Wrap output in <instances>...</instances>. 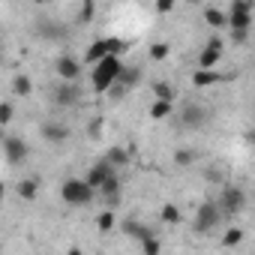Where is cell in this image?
I'll use <instances>...</instances> for the list:
<instances>
[{
	"mask_svg": "<svg viewBox=\"0 0 255 255\" xmlns=\"http://www.w3.org/2000/svg\"><path fill=\"white\" fill-rule=\"evenodd\" d=\"M120 72H123L120 54H105L99 63H93V90L96 93H108Z\"/></svg>",
	"mask_w": 255,
	"mask_h": 255,
	"instance_id": "obj_1",
	"label": "cell"
},
{
	"mask_svg": "<svg viewBox=\"0 0 255 255\" xmlns=\"http://www.w3.org/2000/svg\"><path fill=\"white\" fill-rule=\"evenodd\" d=\"M96 192H99V189H93L87 180H75V177L63 180V186H60L63 201H66V204H72V207H84V204H90Z\"/></svg>",
	"mask_w": 255,
	"mask_h": 255,
	"instance_id": "obj_2",
	"label": "cell"
},
{
	"mask_svg": "<svg viewBox=\"0 0 255 255\" xmlns=\"http://www.w3.org/2000/svg\"><path fill=\"white\" fill-rule=\"evenodd\" d=\"M222 216H225V213L219 210V204L204 201V204L198 207V213H195V234H210V231L219 225Z\"/></svg>",
	"mask_w": 255,
	"mask_h": 255,
	"instance_id": "obj_3",
	"label": "cell"
},
{
	"mask_svg": "<svg viewBox=\"0 0 255 255\" xmlns=\"http://www.w3.org/2000/svg\"><path fill=\"white\" fill-rule=\"evenodd\" d=\"M33 30H36L42 39H48V42H63V39L69 36V27H66V24H57V21H51V18H36Z\"/></svg>",
	"mask_w": 255,
	"mask_h": 255,
	"instance_id": "obj_4",
	"label": "cell"
},
{
	"mask_svg": "<svg viewBox=\"0 0 255 255\" xmlns=\"http://www.w3.org/2000/svg\"><path fill=\"white\" fill-rule=\"evenodd\" d=\"M3 153H6V162H9V165H21V162L27 159L30 147L24 144V138H18V135H6V138H3Z\"/></svg>",
	"mask_w": 255,
	"mask_h": 255,
	"instance_id": "obj_5",
	"label": "cell"
},
{
	"mask_svg": "<svg viewBox=\"0 0 255 255\" xmlns=\"http://www.w3.org/2000/svg\"><path fill=\"white\" fill-rule=\"evenodd\" d=\"M243 204H246L243 189H237V186H225V192H222V198H219L222 213H225V216H234V213H240V210H243Z\"/></svg>",
	"mask_w": 255,
	"mask_h": 255,
	"instance_id": "obj_6",
	"label": "cell"
},
{
	"mask_svg": "<svg viewBox=\"0 0 255 255\" xmlns=\"http://www.w3.org/2000/svg\"><path fill=\"white\" fill-rule=\"evenodd\" d=\"M249 9H252V0H231L228 24H231V27H249V21H252Z\"/></svg>",
	"mask_w": 255,
	"mask_h": 255,
	"instance_id": "obj_7",
	"label": "cell"
},
{
	"mask_svg": "<svg viewBox=\"0 0 255 255\" xmlns=\"http://www.w3.org/2000/svg\"><path fill=\"white\" fill-rule=\"evenodd\" d=\"M54 102L63 105V108H72L81 102V87L75 81H63L60 87H54Z\"/></svg>",
	"mask_w": 255,
	"mask_h": 255,
	"instance_id": "obj_8",
	"label": "cell"
},
{
	"mask_svg": "<svg viewBox=\"0 0 255 255\" xmlns=\"http://www.w3.org/2000/svg\"><path fill=\"white\" fill-rule=\"evenodd\" d=\"M219 57H222V39H219V36H213V39L207 42V48L201 51L198 66H201V69H213V66L219 63Z\"/></svg>",
	"mask_w": 255,
	"mask_h": 255,
	"instance_id": "obj_9",
	"label": "cell"
},
{
	"mask_svg": "<svg viewBox=\"0 0 255 255\" xmlns=\"http://www.w3.org/2000/svg\"><path fill=\"white\" fill-rule=\"evenodd\" d=\"M111 174H114V165H111L108 159H99V162H96V165L87 171V177H84V180H87L93 189H99V186H102V183H105Z\"/></svg>",
	"mask_w": 255,
	"mask_h": 255,
	"instance_id": "obj_10",
	"label": "cell"
},
{
	"mask_svg": "<svg viewBox=\"0 0 255 255\" xmlns=\"http://www.w3.org/2000/svg\"><path fill=\"white\" fill-rule=\"evenodd\" d=\"M180 123L186 126V129H201V126L207 123V111L201 105H186L183 114H180Z\"/></svg>",
	"mask_w": 255,
	"mask_h": 255,
	"instance_id": "obj_11",
	"label": "cell"
},
{
	"mask_svg": "<svg viewBox=\"0 0 255 255\" xmlns=\"http://www.w3.org/2000/svg\"><path fill=\"white\" fill-rule=\"evenodd\" d=\"M69 135H72L69 126H63V123H45V126H42V138L51 141V144H63Z\"/></svg>",
	"mask_w": 255,
	"mask_h": 255,
	"instance_id": "obj_12",
	"label": "cell"
},
{
	"mask_svg": "<svg viewBox=\"0 0 255 255\" xmlns=\"http://www.w3.org/2000/svg\"><path fill=\"white\" fill-rule=\"evenodd\" d=\"M99 195H102L111 207H117V204H120V177H117V174H111V177L99 186Z\"/></svg>",
	"mask_w": 255,
	"mask_h": 255,
	"instance_id": "obj_13",
	"label": "cell"
},
{
	"mask_svg": "<svg viewBox=\"0 0 255 255\" xmlns=\"http://www.w3.org/2000/svg\"><path fill=\"white\" fill-rule=\"evenodd\" d=\"M57 72H60L63 81H78V75H81V63H78L75 57H60V60H57Z\"/></svg>",
	"mask_w": 255,
	"mask_h": 255,
	"instance_id": "obj_14",
	"label": "cell"
},
{
	"mask_svg": "<svg viewBox=\"0 0 255 255\" xmlns=\"http://www.w3.org/2000/svg\"><path fill=\"white\" fill-rule=\"evenodd\" d=\"M228 75H222V72H216V69H201L198 66V72L192 75V84L195 87H210V84H219V81H225Z\"/></svg>",
	"mask_w": 255,
	"mask_h": 255,
	"instance_id": "obj_15",
	"label": "cell"
},
{
	"mask_svg": "<svg viewBox=\"0 0 255 255\" xmlns=\"http://www.w3.org/2000/svg\"><path fill=\"white\" fill-rule=\"evenodd\" d=\"M105 54H111V51H108V36H105V39H93L90 48L84 51V63H99Z\"/></svg>",
	"mask_w": 255,
	"mask_h": 255,
	"instance_id": "obj_16",
	"label": "cell"
},
{
	"mask_svg": "<svg viewBox=\"0 0 255 255\" xmlns=\"http://www.w3.org/2000/svg\"><path fill=\"white\" fill-rule=\"evenodd\" d=\"M123 231L129 234V237H135V240H147V237H153V228L138 225V222H132V219H126V222H123Z\"/></svg>",
	"mask_w": 255,
	"mask_h": 255,
	"instance_id": "obj_17",
	"label": "cell"
},
{
	"mask_svg": "<svg viewBox=\"0 0 255 255\" xmlns=\"http://www.w3.org/2000/svg\"><path fill=\"white\" fill-rule=\"evenodd\" d=\"M36 189H39V180H36V177H27V180H21V183L15 186V192H18L24 201H33V198H36Z\"/></svg>",
	"mask_w": 255,
	"mask_h": 255,
	"instance_id": "obj_18",
	"label": "cell"
},
{
	"mask_svg": "<svg viewBox=\"0 0 255 255\" xmlns=\"http://www.w3.org/2000/svg\"><path fill=\"white\" fill-rule=\"evenodd\" d=\"M204 21H207L210 27H216V30H219V27H225V24H228V15H225L222 9L210 6V9H204Z\"/></svg>",
	"mask_w": 255,
	"mask_h": 255,
	"instance_id": "obj_19",
	"label": "cell"
},
{
	"mask_svg": "<svg viewBox=\"0 0 255 255\" xmlns=\"http://www.w3.org/2000/svg\"><path fill=\"white\" fill-rule=\"evenodd\" d=\"M171 111H174L171 99H156V102L150 105V117H153V120H162V117H168Z\"/></svg>",
	"mask_w": 255,
	"mask_h": 255,
	"instance_id": "obj_20",
	"label": "cell"
},
{
	"mask_svg": "<svg viewBox=\"0 0 255 255\" xmlns=\"http://www.w3.org/2000/svg\"><path fill=\"white\" fill-rule=\"evenodd\" d=\"M30 90H33V81H30L27 75H15V78H12V93H15V96H27Z\"/></svg>",
	"mask_w": 255,
	"mask_h": 255,
	"instance_id": "obj_21",
	"label": "cell"
},
{
	"mask_svg": "<svg viewBox=\"0 0 255 255\" xmlns=\"http://www.w3.org/2000/svg\"><path fill=\"white\" fill-rule=\"evenodd\" d=\"M153 93H156V99H171V102H174V96H177V90H174L168 81H153Z\"/></svg>",
	"mask_w": 255,
	"mask_h": 255,
	"instance_id": "obj_22",
	"label": "cell"
},
{
	"mask_svg": "<svg viewBox=\"0 0 255 255\" xmlns=\"http://www.w3.org/2000/svg\"><path fill=\"white\" fill-rule=\"evenodd\" d=\"M105 159H108L111 165H126V162H129V153H126L123 147H111V150L105 153Z\"/></svg>",
	"mask_w": 255,
	"mask_h": 255,
	"instance_id": "obj_23",
	"label": "cell"
},
{
	"mask_svg": "<svg viewBox=\"0 0 255 255\" xmlns=\"http://www.w3.org/2000/svg\"><path fill=\"white\" fill-rule=\"evenodd\" d=\"M195 156H198L195 150H189V147H180V150L174 153V162H177L180 168H186V165H192V162H195Z\"/></svg>",
	"mask_w": 255,
	"mask_h": 255,
	"instance_id": "obj_24",
	"label": "cell"
},
{
	"mask_svg": "<svg viewBox=\"0 0 255 255\" xmlns=\"http://www.w3.org/2000/svg\"><path fill=\"white\" fill-rule=\"evenodd\" d=\"M159 216H162V222H168V225H177V222H180V210H177V204H165Z\"/></svg>",
	"mask_w": 255,
	"mask_h": 255,
	"instance_id": "obj_25",
	"label": "cell"
},
{
	"mask_svg": "<svg viewBox=\"0 0 255 255\" xmlns=\"http://www.w3.org/2000/svg\"><path fill=\"white\" fill-rule=\"evenodd\" d=\"M93 6H96V0H84V3H81L78 24H90V21H93Z\"/></svg>",
	"mask_w": 255,
	"mask_h": 255,
	"instance_id": "obj_26",
	"label": "cell"
},
{
	"mask_svg": "<svg viewBox=\"0 0 255 255\" xmlns=\"http://www.w3.org/2000/svg\"><path fill=\"white\" fill-rule=\"evenodd\" d=\"M96 228H99V231H111V228H114V213H111V210L99 213V216H96Z\"/></svg>",
	"mask_w": 255,
	"mask_h": 255,
	"instance_id": "obj_27",
	"label": "cell"
},
{
	"mask_svg": "<svg viewBox=\"0 0 255 255\" xmlns=\"http://www.w3.org/2000/svg\"><path fill=\"white\" fill-rule=\"evenodd\" d=\"M240 240H243V231L240 228H228L225 237H222V246H237Z\"/></svg>",
	"mask_w": 255,
	"mask_h": 255,
	"instance_id": "obj_28",
	"label": "cell"
},
{
	"mask_svg": "<svg viewBox=\"0 0 255 255\" xmlns=\"http://www.w3.org/2000/svg\"><path fill=\"white\" fill-rule=\"evenodd\" d=\"M168 51H171L168 42H156V45H150V57H153V60H165Z\"/></svg>",
	"mask_w": 255,
	"mask_h": 255,
	"instance_id": "obj_29",
	"label": "cell"
},
{
	"mask_svg": "<svg viewBox=\"0 0 255 255\" xmlns=\"http://www.w3.org/2000/svg\"><path fill=\"white\" fill-rule=\"evenodd\" d=\"M126 48H129V45H126V42H120L117 36H108V51H111V54H123Z\"/></svg>",
	"mask_w": 255,
	"mask_h": 255,
	"instance_id": "obj_30",
	"label": "cell"
},
{
	"mask_svg": "<svg viewBox=\"0 0 255 255\" xmlns=\"http://www.w3.org/2000/svg\"><path fill=\"white\" fill-rule=\"evenodd\" d=\"M141 249H144V255H156L159 252V240L147 237V240H141Z\"/></svg>",
	"mask_w": 255,
	"mask_h": 255,
	"instance_id": "obj_31",
	"label": "cell"
},
{
	"mask_svg": "<svg viewBox=\"0 0 255 255\" xmlns=\"http://www.w3.org/2000/svg\"><path fill=\"white\" fill-rule=\"evenodd\" d=\"M177 0H156V15H168Z\"/></svg>",
	"mask_w": 255,
	"mask_h": 255,
	"instance_id": "obj_32",
	"label": "cell"
},
{
	"mask_svg": "<svg viewBox=\"0 0 255 255\" xmlns=\"http://www.w3.org/2000/svg\"><path fill=\"white\" fill-rule=\"evenodd\" d=\"M12 120V102H3V105H0V123H9Z\"/></svg>",
	"mask_w": 255,
	"mask_h": 255,
	"instance_id": "obj_33",
	"label": "cell"
},
{
	"mask_svg": "<svg viewBox=\"0 0 255 255\" xmlns=\"http://www.w3.org/2000/svg\"><path fill=\"white\" fill-rule=\"evenodd\" d=\"M87 132H90V138H99V132H102V120H99V117H96V120H90Z\"/></svg>",
	"mask_w": 255,
	"mask_h": 255,
	"instance_id": "obj_34",
	"label": "cell"
},
{
	"mask_svg": "<svg viewBox=\"0 0 255 255\" xmlns=\"http://www.w3.org/2000/svg\"><path fill=\"white\" fill-rule=\"evenodd\" d=\"M246 30H249V27H234V33H231V39H234L237 45H240V42H246Z\"/></svg>",
	"mask_w": 255,
	"mask_h": 255,
	"instance_id": "obj_35",
	"label": "cell"
},
{
	"mask_svg": "<svg viewBox=\"0 0 255 255\" xmlns=\"http://www.w3.org/2000/svg\"><path fill=\"white\" fill-rule=\"evenodd\" d=\"M189 3H201V0H189Z\"/></svg>",
	"mask_w": 255,
	"mask_h": 255,
	"instance_id": "obj_36",
	"label": "cell"
},
{
	"mask_svg": "<svg viewBox=\"0 0 255 255\" xmlns=\"http://www.w3.org/2000/svg\"><path fill=\"white\" fill-rule=\"evenodd\" d=\"M36 3H48V0H36Z\"/></svg>",
	"mask_w": 255,
	"mask_h": 255,
	"instance_id": "obj_37",
	"label": "cell"
},
{
	"mask_svg": "<svg viewBox=\"0 0 255 255\" xmlns=\"http://www.w3.org/2000/svg\"><path fill=\"white\" fill-rule=\"evenodd\" d=\"M252 144H255V132H252Z\"/></svg>",
	"mask_w": 255,
	"mask_h": 255,
	"instance_id": "obj_38",
	"label": "cell"
}]
</instances>
